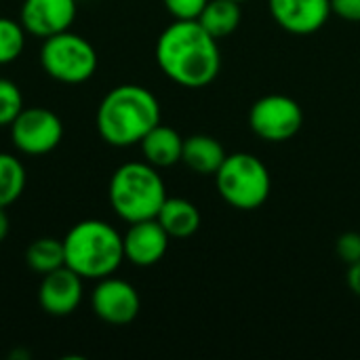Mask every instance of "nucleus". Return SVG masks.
I'll return each mask as SVG.
<instances>
[{"instance_id": "1", "label": "nucleus", "mask_w": 360, "mask_h": 360, "mask_svg": "<svg viewBox=\"0 0 360 360\" xmlns=\"http://www.w3.org/2000/svg\"><path fill=\"white\" fill-rule=\"evenodd\" d=\"M156 63L175 84L202 89L211 84L221 70V53L198 19H175L156 40Z\"/></svg>"}, {"instance_id": "2", "label": "nucleus", "mask_w": 360, "mask_h": 360, "mask_svg": "<svg viewBox=\"0 0 360 360\" xmlns=\"http://www.w3.org/2000/svg\"><path fill=\"white\" fill-rule=\"evenodd\" d=\"M97 131L108 146L131 148L160 124V103L141 84H120L105 93L95 116Z\"/></svg>"}, {"instance_id": "3", "label": "nucleus", "mask_w": 360, "mask_h": 360, "mask_svg": "<svg viewBox=\"0 0 360 360\" xmlns=\"http://www.w3.org/2000/svg\"><path fill=\"white\" fill-rule=\"evenodd\" d=\"M65 266L84 281L112 276L124 262L122 234L103 219H82L63 236Z\"/></svg>"}, {"instance_id": "4", "label": "nucleus", "mask_w": 360, "mask_h": 360, "mask_svg": "<svg viewBox=\"0 0 360 360\" xmlns=\"http://www.w3.org/2000/svg\"><path fill=\"white\" fill-rule=\"evenodd\" d=\"M108 200L112 211L127 224L156 219L167 200V186L156 167L146 160H133L112 173Z\"/></svg>"}, {"instance_id": "5", "label": "nucleus", "mask_w": 360, "mask_h": 360, "mask_svg": "<svg viewBox=\"0 0 360 360\" xmlns=\"http://www.w3.org/2000/svg\"><path fill=\"white\" fill-rule=\"evenodd\" d=\"M217 194L226 205L238 211L259 209L272 190L268 167L249 152L228 154L215 173Z\"/></svg>"}, {"instance_id": "6", "label": "nucleus", "mask_w": 360, "mask_h": 360, "mask_svg": "<svg viewBox=\"0 0 360 360\" xmlns=\"http://www.w3.org/2000/svg\"><path fill=\"white\" fill-rule=\"evenodd\" d=\"M40 65L46 76L63 84H82L93 78L99 65L95 46L80 34L65 30L44 38L40 46Z\"/></svg>"}, {"instance_id": "7", "label": "nucleus", "mask_w": 360, "mask_h": 360, "mask_svg": "<svg viewBox=\"0 0 360 360\" xmlns=\"http://www.w3.org/2000/svg\"><path fill=\"white\" fill-rule=\"evenodd\" d=\"M304 124L302 105L289 95H266L259 97L249 110V127L251 131L270 143L289 141L300 133Z\"/></svg>"}, {"instance_id": "8", "label": "nucleus", "mask_w": 360, "mask_h": 360, "mask_svg": "<svg viewBox=\"0 0 360 360\" xmlns=\"http://www.w3.org/2000/svg\"><path fill=\"white\" fill-rule=\"evenodd\" d=\"M63 139V122L49 108H23L11 124V141L25 156L53 152Z\"/></svg>"}, {"instance_id": "9", "label": "nucleus", "mask_w": 360, "mask_h": 360, "mask_svg": "<svg viewBox=\"0 0 360 360\" xmlns=\"http://www.w3.org/2000/svg\"><path fill=\"white\" fill-rule=\"evenodd\" d=\"M91 310L99 321L114 327H124L137 319L141 300L131 283L112 274L97 281L91 293Z\"/></svg>"}, {"instance_id": "10", "label": "nucleus", "mask_w": 360, "mask_h": 360, "mask_svg": "<svg viewBox=\"0 0 360 360\" xmlns=\"http://www.w3.org/2000/svg\"><path fill=\"white\" fill-rule=\"evenodd\" d=\"M268 11L285 32L295 36L323 30L333 15L331 0H268Z\"/></svg>"}, {"instance_id": "11", "label": "nucleus", "mask_w": 360, "mask_h": 360, "mask_svg": "<svg viewBox=\"0 0 360 360\" xmlns=\"http://www.w3.org/2000/svg\"><path fill=\"white\" fill-rule=\"evenodd\" d=\"M76 8V0H23L19 21L27 34L44 40L70 30Z\"/></svg>"}, {"instance_id": "12", "label": "nucleus", "mask_w": 360, "mask_h": 360, "mask_svg": "<svg viewBox=\"0 0 360 360\" xmlns=\"http://www.w3.org/2000/svg\"><path fill=\"white\" fill-rule=\"evenodd\" d=\"M82 276H78L72 268L61 266L42 276L38 287V304L51 316H70L78 310L84 293Z\"/></svg>"}, {"instance_id": "13", "label": "nucleus", "mask_w": 360, "mask_h": 360, "mask_svg": "<svg viewBox=\"0 0 360 360\" xmlns=\"http://www.w3.org/2000/svg\"><path fill=\"white\" fill-rule=\"evenodd\" d=\"M171 236L156 219H143L129 224V230L122 236L124 259L139 268H150L158 264L169 249Z\"/></svg>"}, {"instance_id": "14", "label": "nucleus", "mask_w": 360, "mask_h": 360, "mask_svg": "<svg viewBox=\"0 0 360 360\" xmlns=\"http://www.w3.org/2000/svg\"><path fill=\"white\" fill-rule=\"evenodd\" d=\"M139 148L146 162H150L156 169H169L181 162L184 137L175 129L160 122L139 141Z\"/></svg>"}, {"instance_id": "15", "label": "nucleus", "mask_w": 360, "mask_h": 360, "mask_svg": "<svg viewBox=\"0 0 360 360\" xmlns=\"http://www.w3.org/2000/svg\"><path fill=\"white\" fill-rule=\"evenodd\" d=\"M226 156L224 146L211 135H192L184 139L181 162L198 175H215Z\"/></svg>"}, {"instance_id": "16", "label": "nucleus", "mask_w": 360, "mask_h": 360, "mask_svg": "<svg viewBox=\"0 0 360 360\" xmlns=\"http://www.w3.org/2000/svg\"><path fill=\"white\" fill-rule=\"evenodd\" d=\"M156 221L165 228L171 238H190L200 228V211L194 202L186 198H169L160 207Z\"/></svg>"}, {"instance_id": "17", "label": "nucleus", "mask_w": 360, "mask_h": 360, "mask_svg": "<svg viewBox=\"0 0 360 360\" xmlns=\"http://www.w3.org/2000/svg\"><path fill=\"white\" fill-rule=\"evenodd\" d=\"M240 21L243 8L236 0H209L198 17V23L217 40L230 36L240 25Z\"/></svg>"}, {"instance_id": "18", "label": "nucleus", "mask_w": 360, "mask_h": 360, "mask_svg": "<svg viewBox=\"0 0 360 360\" xmlns=\"http://www.w3.org/2000/svg\"><path fill=\"white\" fill-rule=\"evenodd\" d=\"M25 264L30 270L42 276L65 266L63 240L53 238V236H42V238L32 240L25 249Z\"/></svg>"}, {"instance_id": "19", "label": "nucleus", "mask_w": 360, "mask_h": 360, "mask_svg": "<svg viewBox=\"0 0 360 360\" xmlns=\"http://www.w3.org/2000/svg\"><path fill=\"white\" fill-rule=\"evenodd\" d=\"M27 175L23 162L11 154V152H0V207H11L17 202L25 190Z\"/></svg>"}, {"instance_id": "20", "label": "nucleus", "mask_w": 360, "mask_h": 360, "mask_svg": "<svg viewBox=\"0 0 360 360\" xmlns=\"http://www.w3.org/2000/svg\"><path fill=\"white\" fill-rule=\"evenodd\" d=\"M25 27L21 21L0 17V65H8L19 59L25 49Z\"/></svg>"}, {"instance_id": "21", "label": "nucleus", "mask_w": 360, "mask_h": 360, "mask_svg": "<svg viewBox=\"0 0 360 360\" xmlns=\"http://www.w3.org/2000/svg\"><path fill=\"white\" fill-rule=\"evenodd\" d=\"M23 110V95L21 89L8 80L0 78V127H11L13 120Z\"/></svg>"}, {"instance_id": "22", "label": "nucleus", "mask_w": 360, "mask_h": 360, "mask_svg": "<svg viewBox=\"0 0 360 360\" xmlns=\"http://www.w3.org/2000/svg\"><path fill=\"white\" fill-rule=\"evenodd\" d=\"M209 0H162L173 19H198Z\"/></svg>"}, {"instance_id": "23", "label": "nucleus", "mask_w": 360, "mask_h": 360, "mask_svg": "<svg viewBox=\"0 0 360 360\" xmlns=\"http://www.w3.org/2000/svg\"><path fill=\"white\" fill-rule=\"evenodd\" d=\"M335 253L338 257L352 266V264H359L360 262V234L359 232H346L338 238L335 243Z\"/></svg>"}, {"instance_id": "24", "label": "nucleus", "mask_w": 360, "mask_h": 360, "mask_svg": "<svg viewBox=\"0 0 360 360\" xmlns=\"http://www.w3.org/2000/svg\"><path fill=\"white\" fill-rule=\"evenodd\" d=\"M331 11L352 23H360V0H331Z\"/></svg>"}, {"instance_id": "25", "label": "nucleus", "mask_w": 360, "mask_h": 360, "mask_svg": "<svg viewBox=\"0 0 360 360\" xmlns=\"http://www.w3.org/2000/svg\"><path fill=\"white\" fill-rule=\"evenodd\" d=\"M348 287L356 297H360V262L348 266Z\"/></svg>"}, {"instance_id": "26", "label": "nucleus", "mask_w": 360, "mask_h": 360, "mask_svg": "<svg viewBox=\"0 0 360 360\" xmlns=\"http://www.w3.org/2000/svg\"><path fill=\"white\" fill-rule=\"evenodd\" d=\"M8 228H11V224H8V215H6L4 207H0V243L8 236Z\"/></svg>"}, {"instance_id": "27", "label": "nucleus", "mask_w": 360, "mask_h": 360, "mask_svg": "<svg viewBox=\"0 0 360 360\" xmlns=\"http://www.w3.org/2000/svg\"><path fill=\"white\" fill-rule=\"evenodd\" d=\"M236 2H240V4H243V2H249V0H236Z\"/></svg>"}]
</instances>
